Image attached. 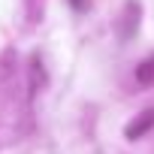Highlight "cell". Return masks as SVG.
<instances>
[{
  "label": "cell",
  "mask_w": 154,
  "mask_h": 154,
  "mask_svg": "<svg viewBox=\"0 0 154 154\" xmlns=\"http://www.w3.org/2000/svg\"><path fill=\"white\" fill-rule=\"evenodd\" d=\"M42 85H45V69H42L39 57H33L30 60V94H36Z\"/></svg>",
  "instance_id": "cell-4"
},
{
  "label": "cell",
  "mask_w": 154,
  "mask_h": 154,
  "mask_svg": "<svg viewBox=\"0 0 154 154\" xmlns=\"http://www.w3.org/2000/svg\"><path fill=\"white\" fill-rule=\"evenodd\" d=\"M136 82H139V85H154V54L145 57V60L136 66Z\"/></svg>",
  "instance_id": "cell-3"
},
{
  "label": "cell",
  "mask_w": 154,
  "mask_h": 154,
  "mask_svg": "<svg viewBox=\"0 0 154 154\" xmlns=\"http://www.w3.org/2000/svg\"><path fill=\"white\" fill-rule=\"evenodd\" d=\"M139 15H142L139 3H136V0H130V3L124 6V15H121V39H130V36L136 33V27H139Z\"/></svg>",
  "instance_id": "cell-1"
},
{
  "label": "cell",
  "mask_w": 154,
  "mask_h": 154,
  "mask_svg": "<svg viewBox=\"0 0 154 154\" xmlns=\"http://www.w3.org/2000/svg\"><path fill=\"white\" fill-rule=\"evenodd\" d=\"M151 127H154V109H145L136 121H130V124H127V130H124V133H127V139H139V136H145Z\"/></svg>",
  "instance_id": "cell-2"
}]
</instances>
